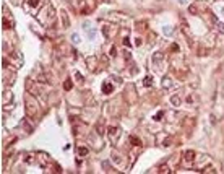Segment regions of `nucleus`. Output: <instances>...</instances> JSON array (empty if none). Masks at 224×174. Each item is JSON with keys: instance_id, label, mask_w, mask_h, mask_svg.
<instances>
[{"instance_id": "nucleus-1", "label": "nucleus", "mask_w": 224, "mask_h": 174, "mask_svg": "<svg viewBox=\"0 0 224 174\" xmlns=\"http://www.w3.org/2000/svg\"><path fill=\"white\" fill-rule=\"evenodd\" d=\"M26 111H28V114L31 117L36 115V112H37V103L33 96H26Z\"/></svg>"}, {"instance_id": "nucleus-2", "label": "nucleus", "mask_w": 224, "mask_h": 174, "mask_svg": "<svg viewBox=\"0 0 224 174\" xmlns=\"http://www.w3.org/2000/svg\"><path fill=\"white\" fill-rule=\"evenodd\" d=\"M184 158L187 159V161H193V159H195V151H192V150L185 151V153H184Z\"/></svg>"}, {"instance_id": "nucleus-3", "label": "nucleus", "mask_w": 224, "mask_h": 174, "mask_svg": "<svg viewBox=\"0 0 224 174\" xmlns=\"http://www.w3.org/2000/svg\"><path fill=\"white\" fill-rule=\"evenodd\" d=\"M12 98H13V94L10 93V91H5V94H3V104H10V101H12Z\"/></svg>"}, {"instance_id": "nucleus-4", "label": "nucleus", "mask_w": 224, "mask_h": 174, "mask_svg": "<svg viewBox=\"0 0 224 174\" xmlns=\"http://www.w3.org/2000/svg\"><path fill=\"white\" fill-rule=\"evenodd\" d=\"M114 90V86H112V85L111 83H104V85H102V93H106V94H109V93H111V91Z\"/></svg>"}, {"instance_id": "nucleus-5", "label": "nucleus", "mask_w": 224, "mask_h": 174, "mask_svg": "<svg viewBox=\"0 0 224 174\" xmlns=\"http://www.w3.org/2000/svg\"><path fill=\"white\" fill-rule=\"evenodd\" d=\"M83 26H85V31L88 33V36H89V37H93V36H94V33L91 31V23H89V21H86Z\"/></svg>"}, {"instance_id": "nucleus-6", "label": "nucleus", "mask_w": 224, "mask_h": 174, "mask_svg": "<svg viewBox=\"0 0 224 174\" xmlns=\"http://www.w3.org/2000/svg\"><path fill=\"white\" fill-rule=\"evenodd\" d=\"M130 142H132V145H135V146H140L141 145V140L138 137H135V135H132L130 137Z\"/></svg>"}, {"instance_id": "nucleus-7", "label": "nucleus", "mask_w": 224, "mask_h": 174, "mask_svg": "<svg viewBox=\"0 0 224 174\" xmlns=\"http://www.w3.org/2000/svg\"><path fill=\"white\" fill-rule=\"evenodd\" d=\"M117 132H119V129H117V127H107V134L111 135V137H115Z\"/></svg>"}, {"instance_id": "nucleus-8", "label": "nucleus", "mask_w": 224, "mask_h": 174, "mask_svg": "<svg viewBox=\"0 0 224 174\" xmlns=\"http://www.w3.org/2000/svg\"><path fill=\"white\" fill-rule=\"evenodd\" d=\"M163 86H164V88H171V86H172V81H171V78H169V77H166V78H164V81H163Z\"/></svg>"}, {"instance_id": "nucleus-9", "label": "nucleus", "mask_w": 224, "mask_h": 174, "mask_svg": "<svg viewBox=\"0 0 224 174\" xmlns=\"http://www.w3.org/2000/svg\"><path fill=\"white\" fill-rule=\"evenodd\" d=\"M159 172L161 174H167V172H171V169H169V166L163 164V166H159Z\"/></svg>"}, {"instance_id": "nucleus-10", "label": "nucleus", "mask_w": 224, "mask_h": 174, "mask_svg": "<svg viewBox=\"0 0 224 174\" xmlns=\"http://www.w3.org/2000/svg\"><path fill=\"white\" fill-rule=\"evenodd\" d=\"M71 86H73V83H71L70 78H68V80H65V83H63V88H65V90H71Z\"/></svg>"}, {"instance_id": "nucleus-11", "label": "nucleus", "mask_w": 224, "mask_h": 174, "mask_svg": "<svg viewBox=\"0 0 224 174\" xmlns=\"http://www.w3.org/2000/svg\"><path fill=\"white\" fill-rule=\"evenodd\" d=\"M158 60H163V54H161V52H158V54H154V55H153V62L158 64Z\"/></svg>"}, {"instance_id": "nucleus-12", "label": "nucleus", "mask_w": 224, "mask_h": 174, "mask_svg": "<svg viewBox=\"0 0 224 174\" xmlns=\"http://www.w3.org/2000/svg\"><path fill=\"white\" fill-rule=\"evenodd\" d=\"M78 153H80L81 156H86L88 155V148H86V146H80V148H78Z\"/></svg>"}, {"instance_id": "nucleus-13", "label": "nucleus", "mask_w": 224, "mask_h": 174, "mask_svg": "<svg viewBox=\"0 0 224 174\" xmlns=\"http://www.w3.org/2000/svg\"><path fill=\"white\" fill-rule=\"evenodd\" d=\"M171 103L174 104V106H179V104H180V98H179V96H172L171 98Z\"/></svg>"}, {"instance_id": "nucleus-14", "label": "nucleus", "mask_w": 224, "mask_h": 174, "mask_svg": "<svg viewBox=\"0 0 224 174\" xmlns=\"http://www.w3.org/2000/svg\"><path fill=\"white\" fill-rule=\"evenodd\" d=\"M26 2H28V5L31 7V8H34V7L39 5V0H26Z\"/></svg>"}, {"instance_id": "nucleus-15", "label": "nucleus", "mask_w": 224, "mask_h": 174, "mask_svg": "<svg viewBox=\"0 0 224 174\" xmlns=\"http://www.w3.org/2000/svg\"><path fill=\"white\" fill-rule=\"evenodd\" d=\"M153 85V81H151V77H146L144 78V86H151Z\"/></svg>"}, {"instance_id": "nucleus-16", "label": "nucleus", "mask_w": 224, "mask_h": 174, "mask_svg": "<svg viewBox=\"0 0 224 174\" xmlns=\"http://www.w3.org/2000/svg\"><path fill=\"white\" fill-rule=\"evenodd\" d=\"M75 77L78 78V81H80V83H83V75H81L80 72H75Z\"/></svg>"}, {"instance_id": "nucleus-17", "label": "nucleus", "mask_w": 224, "mask_h": 174, "mask_svg": "<svg viewBox=\"0 0 224 174\" xmlns=\"http://www.w3.org/2000/svg\"><path fill=\"white\" fill-rule=\"evenodd\" d=\"M214 25H216V26H218V29H219V31H221V33H224V25H222V23H221V21H218V23H214Z\"/></svg>"}, {"instance_id": "nucleus-18", "label": "nucleus", "mask_w": 224, "mask_h": 174, "mask_svg": "<svg viewBox=\"0 0 224 174\" xmlns=\"http://www.w3.org/2000/svg\"><path fill=\"white\" fill-rule=\"evenodd\" d=\"M71 39H73V42H75V44H78V42H80V36H78V34H73V36H71Z\"/></svg>"}, {"instance_id": "nucleus-19", "label": "nucleus", "mask_w": 224, "mask_h": 174, "mask_svg": "<svg viewBox=\"0 0 224 174\" xmlns=\"http://www.w3.org/2000/svg\"><path fill=\"white\" fill-rule=\"evenodd\" d=\"M112 158H114V163H120V161H122V159H120V156H117L115 153L112 155Z\"/></svg>"}, {"instance_id": "nucleus-20", "label": "nucleus", "mask_w": 224, "mask_h": 174, "mask_svg": "<svg viewBox=\"0 0 224 174\" xmlns=\"http://www.w3.org/2000/svg\"><path fill=\"white\" fill-rule=\"evenodd\" d=\"M163 115H164V112H158V114L154 115V121H159V119L163 117Z\"/></svg>"}, {"instance_id": "nucleus-21", "label": "nucleus", "mask_w": 224, "mask_h": 174, "mask_svg": "<svg viewBox=\"0 0 224 174\" xmlns=\"http://www.w3.org/2000/svg\"><path fill=\"white\" fill-rule=\"evenodd\" d=\"M190 12H192V13H196V7L192 5V7H190Z\"/></svg>"}, {"instance_id": "nucleus-22", "label": "nucleus", "mask_w": 224, "mask_h": 174, "mask_svg": "<svg viewBox=\"0 0 224 174\" xmlns=\"http://www.w3.org/2000/svg\"><path fill=\"white\" fill-rule=\"evenodd\" d=\"M179 2H180V3H185V0H179Z\"/></svg>"}]
</instances>
